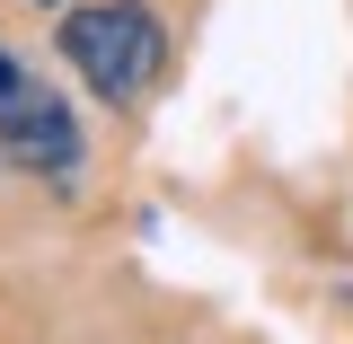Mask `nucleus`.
I'll list each match as a JSON object with an SVG mask.
<instances>
[{
	"label": "nucleus",
	"instance_id": "1",
	"mask_svg": "<svg viewBox=\"0 0 353 344\" xmlns=\"http://www.w3.org/2000/svg\"><path fill=\"white\" fill-rule=\"evenodd\" d=\"M62 53H71V71H80L106 106H132L141 88L159 80L168 36H159V18H150L141 0H88V9L62 18Z\"/></svg>",
	"mask_w": 353,
	"mask_h": 344
},
{
	"label": "nucleus",
	"instance_id": "2",
	"mask_svg": "<svg viewBox=\"0 0 353 344\" xmlns=\"http://www.w3.org/2000/svg\"><path fill=\"white\" fill-rule=\"evenodd\" d=\"M0 141H9V159H27V168H44V176L80 168V124H71V106H62L53 88H36V80H18L0 97Z\"/></svg>",
	"mask_w": 353,
	"mask_h": 344
},
{
	"label": "nucleus",
	"instance_id": "3",
	"mask_svg": "<svg viewBox=\"0 0 353 344\" xmlns=\"http://www.w3.org/2000/svg\"><path fill=\"white\" fill-rule=\"evenodd\" d=\"M18 80H27V71H18V62H9V53H0V97H9V88H18Z\"/></svg>",
	"mask_w": 353,
	"mask_h": 344
},
{
	"label": "nucleus",
	"instance_id": "4",
	"mask_svg": "<svg viewBox=\"0 0 353 344\" xmlns=\"http://www.w3.org/2000/svg\"><path fill=\"white\" fill-rule=\"evenodd\" d=\"M44 9H62V0H44Z\"/></svg>",
	"mask_w": 353,
	"mask_h": 344
}]
</instances>
